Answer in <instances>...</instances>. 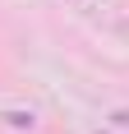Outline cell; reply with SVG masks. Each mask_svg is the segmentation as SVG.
<instances>
[{
	"mask_svg": "<svg viewBox=\"0 0 129 134\" xmlns=\"http://www.w3.org/2000/svg\"><path fill=\"white\" fill-rule=\"evenodd\" d=\"M111 120H115V125H125V130H129V107H125V111H115Z\"/></svg>",
	"mask_w": 129,
	"mask_h": 134,
	"instance_id": "2",
	"label": "cell"
},
{
	"mask_svg": "<svg viewBox=\"0 0 129 134\" xmlns=\"http://www.w3.org/2000/svg\"><path fill=\"white\" fill-rule=\"evenodd\" d=\"M9 125L14 130H32L37 120H32V111H9Z\"/></svg>",
	"mask_w": 129,
	"mask_h": 134,
	"instance_id": "1",
	"label": "cell"
}]
</instances>
